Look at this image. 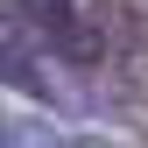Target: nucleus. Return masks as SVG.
I'll return each instance as SVG.
<instances>
[{
    "label": "nucleus",
    "instance_id": "nucleus-1",
    "mask_svg": "<svg viewBox=\"0 0 148 148\" xmlns=\"http://www.w3.org/2000/svg\"><path fill=\"white\" fill-rule=\"evenodd\" d=\"M7 7L35 21V35H42V49H49L57 64H85V71H92V64L106 57V49H99V35L85 28V14L71 7V0H7Z\"/></svg>",
    "mask_w": 148,
    "mask_h": 148
}]
</instances>
